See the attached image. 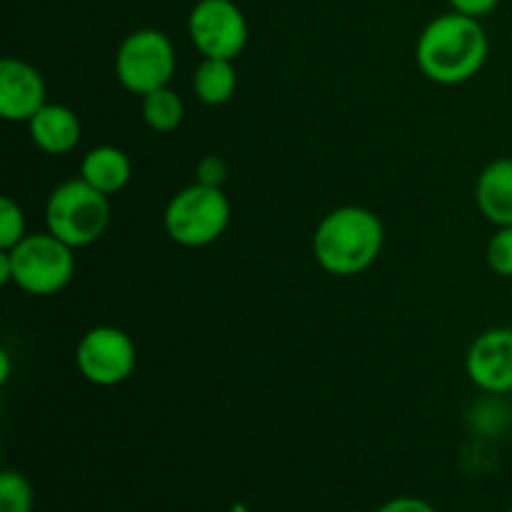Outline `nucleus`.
<instances>
[{
  "label": "nucleus",
  "mask_w": 512,
  "mask_h": 512,
  "mask_svg": "<svg viewBox=\"0 0 512 512\" xmlns=\"http://www.w3.org/2000/svg\"><path fill=\"white\" fill-rule=\"evenodd\" d=\"M183 113V98H180L170 85L153 90V93L143 95V100H140L143 123L148 125L150 130H155V133H173V130L183 123Z\"/></svg>",
  "instance_id": "obj_15"
},
{
  "label": "nucleus",
  "mask_w": 512,
  "mask_h": 512,
  "mask_svg": "<svg viewBox=\"0 0 512 512\" xmlns=\"http://www.w3.org/2000/svg\"><path fill=\"white\" fill-rule=\"evenodd\" d=\"M508 512H512V508H510V510H508Z\"/></svg>",
  "instance_id": "obj_26"
},
{
  "label": "nucleus",
  "mask_w": 512,
  "mask_h": 512,
  "mask_svg": "<svg viewBox=\"0 0 512 512\" xmlns=\"http://www.w3.org/2000/svg\"><path fill=\"white\" fill-rule=\"evenodd\" d=\"M33 485L18 470H3L0 475V512H33Z\"/></svg>",
  "instance_id": "obj_16"
},
{
  "label": "nucleus",
  "mask_w": 512,
  "mask_h": 512,
  "mask_svg": "<svg viewBox=\"0 0 512 512\" xmlns=\"http://www.w3.org/2000/svg\"><path fill=\"white\" fill-rule=\"evenodd\" d=\"M510 410H512V393H510Z\"/></svg>",
  "instance_id": "obj_25"
},
{
  "label": "nucleus",
  "mask_w": 512,
  "mask_h": 512,
  "mask_svg": "<svg viewBox=\"0 0 512 512\" xmlns=\"http://www.w3.org/2000/svg\"><path fill=\"white\" fill-rule=\"evenodd\" d=\"M475 203L495 228L512 225V158H495L475 183Z\"/></svg>",
  "instance_id": "obj_12"
},
{
  "label": "nucleus",
  "mask_w": 512,
  "mask_h": 512,
  "mask_svg": "<svg viewBox=\"0 0 512 512\" xmlns=\"http://www.w3.org/2000/svg\"><path fill=\"white\" fill-rule=\"evenodd\" d=\"M28 133L35 148L43 150V153L65 155L75 150V145L80 143L83 125H80V118L68 105L45 103L28 120Z\"/></svg>",
  "instance_id": "obj_11"
},
{
  "label": "nucleus",
  "mask_w": 512,
  "mask_h": 512,
  "mask_svg": "<svg viewBox=\"0 0 512 512\" xmlns=\"http://www.w3.org/2000/svg\"><path fill=\"white\" fill-rule=\"evenodd\" d=\"M385 228L378 215L360 205H343L325 215L313 235V255L320 268L338 278L368 270L383 253Z\"/></svg>",
  "instance_id": "obj_2"
},
{
  "label": "nucleus",
  "mask_w": 512,
  "mask_h": 512,
  "mask_svg": "<svg viewBox=\"0 0 512 512\" xmlns=\"http://www.w3.org/2000/svg\"><path fill=\"white\" fill-rule=\"evenodd\" d=\"M80 178L105 195L120 193L133 178V165L125 150L115 145H98L88 150L80 163Z\"/></svg>",
  "instance_id": "obj_13"
},
{
  "label": "nucleus",
  "mask_w": 512,
  "mask_h": 512,
  "mask_svg": "<svg viewBox=\"0 0 512 512\" xmlns=\"http://www.w3.org/2000/svg\"><path fill=\"white\" fill-rule=\"evenodd\" d=\"M0 365H3V370H0V383L5 385L10 380V355L5 350L0 353Z\"/></svg>",
  "instance_id": "obj_24"
},
{
  "label": "nucleus",
  "mask_w": 512,
  "mask_h": 512,
  "mask_svg": "<svg viewBox=\"0 0 512 512\" xmlns=\"http://www.w3.org/2000/svg\"><path fill=\"white\" fill-rule=\"evenodd\" d=\"M495 398H498V395H493V400L475 403L473 420H475V430H480V433H498V430H503L512 420L510 403L503 405Z\"/></svg>",
  "instance_id": "obj_19"
},
{
  "label": "nucleus",
  "mask_w": 512,
  "mask_h": 512,
  "mask_svg": "<svg viewBox=\"0 0 512 512\" xmlns=\"http://www.w3.org/2000/svg\"><path fill=\"white\" fill-rule=\"evenodd\" d=\"M5 253L10 258V283L28 295H55L73 280V248L48 230L25 235Z\"/></svg>",
  "instance_id": "obj_5"
},
{
  "label": "nucleus",
  "mask_w": 512,
  "mask_h": 512,
  "mask_svg": "<svg viewBox=\"0 0 512 512\" xmlns=\"http://www.w3.org/2000/svg\"><path fill=\"white\" fill-rule=\"evenodd\" d=\"M188 35L203 58L235 60L248 45V20L233 0H198L188 15Z\"/></svg>",
  "instance_id": "obj_8"
},
{
  "label": "nucleus",
  "mask_w": 512,
  "mask_h": 512,
  "mask_svg": "<svg viewBox=\"0 0 512 512\" xmlns=\"http://www.w3.org/2000/svg\"><path fill=\"white\" fill-rule=\"evenodd\" d=\"M25 213L10 195L0 198V250H10L25 238Z\"/></svg>",
  "instance_id": "obj_17"
},
{
  "label": "nucleus",
  "mask_w": 512,
  "mask_h": 512,
  "mask_svg": "<svg viewBox=\"0 0 512 512\" xmlns=\"http://www.w3.org/2000/svg\"><path fill=\"white\" fill-rule=\"evenodd\" d=\"M465 370L475 388L488 395L512 393V328L480 333L465 355Z\"/></svg>",
  "instance_id": "obj_9"
},
{
  "label": "nucleus",
  "mask_w": 512,
  "mask_h": 512,
  "mask_svg": "<svg viewBox=\"0 0 512 512\" xmlns=\"http://www.w3.org/2000/svg\"><path fill=\"white\" fill-rule=\"evenodd\" d=\"M110 223L108 195L83 178L60 183L45 203V228L70 248H88L103 238Z\"/></svg>",
  "instance_id": "obj_3"
},
{
  "label": "nucleus",
  "mask_w": 512,
  "mask_h": 512,
  "mask_svg": "<svg viewBox=\"0 0 512 512\" xmlns=\"http://www.w3.org/2000/svg\"><path fill=\"white\" fill-rule=\"evenodd\" d=\"M375 512H438L428 500L413 498V495H403V498H393L388 503L380 505Z\"/></svg>",
  "instance_id": "obj_21"
},
{
  "label": "nucleus",
  "mask_w": 512,
  "mask_h": 512,
  "mask_svg": "<svg viewBox=\"0 0 512 512\" xmlns=\"http://www.w3.org/2000/svg\"><path fill=\"white\" fill-rule=\"evenodd\" d=\"M138 353L125 330L113 325L90 328L75 348V365L88 383L98 388H115L133 375Z\"/></svg>",
  "instance_id": "obj_7"
},
{
  "label": "nucleus",
  "mask_w": 512,
  "mask_h": 512,
  "mask_svg": "<svg viewBox=\"0 0 512 512\" xmlns=\"http://www.w3.org/2000/svg\"><path fill=\"white\" fill-rule=\"evenodd\" d=\"M238 88V73L233 60L203 58L193 73V93L200 103L218 108L235 95Z\"/></svg>",
  "instance_id": "obj_14"
},
{
  "label": "nucleus",
  "mask_w": 512,
  "mask_h": 512,
  "mask_svg": "<svg viewBox=\"0 0 512 512\" xmlns=\"http://www.w3.org/2000/svg\"><path fill=\"white\" fill-rule=\"evenodd\" d=\"M490 270L500 278H512V225L498 228V233L490 238L488 250H485Z\"/></svg>",
  "instance_id": "obj_18"
},
{
  "label": "nucleus",
  "mask_w": 512,
  "mask_h": 512,
  "mask_svg": "<svg viewBox=\"0 0 512 512\" xmlns=\"http://www.w3.org/2000/svg\"><path fill=\"white\" fill-rule=\"evenodd\" d=\"M48 103V88L38 68L18 58L0 60V115L10 123H28Z\"/></svg>",
  "instance_id": "obj_10"
},
{
  "label": "nucleus",
  "mask_w": 512,
  "mask_h": 512,
  "mask_svg": "<svg viewBox=\"0 0 512 512\" xmlns=\"http://www.w3.org/2000/svg\"><path fill=\"white\" fill-rule=\"evenodd\" d=\"M490 40L478 18L445 13L430 20L415 45L420 73L438 85H460L483 70Z\"/></svg>",
  "instance_id": "obj_1"
},
{
  "label": "nucleus",
  "mask_w": 512,
  "mask_h": 512,
  "mask_svg": "<svg viewBox=\"0 0 512 512\" xmlns=\"http://www.w3.org/2000/svg\"><path fill=\"white\" fill-rule=\"evenodd\" d=\"M0 283L3 285L10 283V258L5 250H0Z\"/></svg>",
  "instance_id": "obj_23"
},
{
  "label": "nucleus",
  "mask_w": 512,
  "mask_h": 512,
  "mask_svg": "<svg viewBox=\"0 0 512 512\" xmlns=\"http://www.w3.org/2000/svg\"><path fill=\"white\" fill-rule=\"evenodd\" d=\"M230 200L223 188L193 183L165 205L163 225L170 240L183 248H205L223 238L230 225Z\"/></svg>",
  "instance_id": "obj_4"
},
{
  "label": "nucleus",
  "mask_w": 512,
  "mask_h": 512,
  "mask_svg": "<svg viewBox=\"0 0 512 512\" xmlns=\"http://www.w3.org/2000/svg\"><path fill=\"white\" fill-rule=\"evenodd\" d=\"M175 73L173 40L158 28H138L115 53V78L128 93L148 95L170 85Z\"/></svg>",
  "instance_id": "obj_6"
},
{
  "label": "nucleus",
  "mask_w": 512,
  "mask_h": 512,
  "mask_svg": "<svg viewBox=\"0 0 512 512\" xmlns=\"http://www.w3.org/2000/svg\"><path fill=\"white\" fill-rule=\"evenodd\" d=\"M448 3L455 13H463V15H470V18L480 20L483 15L493 13V10L500 5V0H448Z\"/></svg>",
  "instance_id": "obj_22"
},
{
  "label": "nucleus",
  "mask_w": 512,
  "mask_h": 512,
  "mask_svg": "<svg viewBox=\"0 0 512 512\" xmlns=\"http://www.w3.org/2000/svg\"><path fill=\"white\" fill-rule=\"evenodd\" d=\"M225 180H228V165L218 155H205L195 165V183L210 185V188H223Z\"/></svg>",
  "instance_id": "obj_20"
}]
</instances>
